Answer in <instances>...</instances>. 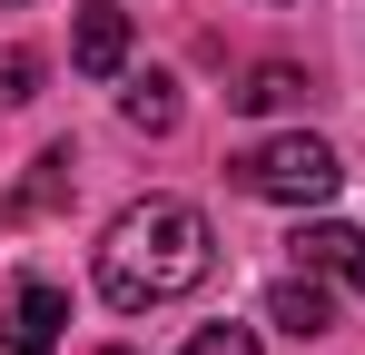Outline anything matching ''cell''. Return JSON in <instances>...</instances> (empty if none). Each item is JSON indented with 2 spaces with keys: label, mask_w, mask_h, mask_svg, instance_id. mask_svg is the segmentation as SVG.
Instances as JSON below:
<instances>
[{
  "label": "cell",
  "mask_w": 365,
  "mask_h": 355,
  "mask_svg": "<svg viewBox=\"0 0 365 355\" xmlns=\"http://www.w3.org/2000/svg\"><path fill=\"white\" fill-rule=\"evenodd\" d=\"M207 267H217V227L187 197H128L109 217V237H99V296L119 316L178 306L187 287H207Z\"/></svg>",
  "instance_id": "obj_1"
},
{
  "label": "cell",
  "mask_w": 365,
  "mask_h": 355,
  "mask_svg": "<svg viewBox=\"0 0 365 355\" xmlns=\"http://www.w3.org/2000/svg\"><path fill=\"white\" fill-rule=\"evenodd\" d=\"M227 168H237V187H247V197H267V207H326V197H336V148L306 138V128L257 138V148H237Z\"/></svg>",
  "instance_id": "obj_2"
},
{
  "label": "cell",
  "mask_w": 365,
  "mask_h": 355,
  "mask_svg": "<svg viewBox=\"0 0 365 355\" xmlns=\"http://www.w3.org/2000/svg\"><path fill=\"white\" fill-rule=\"evenodd\" d=\"M60 326H69V296L50 277H20V287L0 296V355H50Z\"/></svg>",
  "instance_id": "obj_3"
},
{
  "label": "cell",
  "mask_w": 365,
  "mask_h": 355,
  "mask_svg": "<svg viewBox=\"0 0 365 355\" xmlns=\"http://www.w3.org/2000/svg\"><path fill=\"white\" fill-rule=\"evenodd\" d=\"M69 59H79L89 79H119V69H128V10L89 0V10H79V30H69Z\"/></svg>",
  "instance_id": "obj_4"
},
{
  "label": "cell",
  "mask_w": 365,
  "mask_h": 355,
  "mask_svg": "<svg viewBox=\"0 0 365 355\" xmlns=\"http://www.w3.org/2000/svg\"><path fill=\"white\" fill-rule=\"evenodd\" d=\"M267 326H287V336H326V326H336V296H326V277H316V267L277 277V287H267Z\"/></svg>",
  "instance_id": "obj_5"
},
{
  "label": "cell",
  "mask_w": 365,
  "mask_h": 355,
  "mask_svg": "<svg viewBox=\"0 0 365 355\" xmlns=\"http://www.w3.org/2000/svg\"><path fill=\"white\" fill-rule=\"evenodd\" d=\"M356 257H365V237H356V227H336V217L297 227V267H316V277H346Z\"/></svg>",
  "instance_id": "obj_6"
},
{
  "label": "cell",
  "mask_w": 365,
  "mask_h": 355,
  "mask_svg": "<svg viewBox=\"0 0 365 355\" xmlns=\"http://www.w3.org/2000/svg\"><path fill=\"white\" fill-rule=\"evenodd\" d=\"M297 99H306V69H297V59H257L247 89H237V109H297Z\"/></svg>",
  "instance_id": "obj_7"
},
{
  "label": "cell",
  "mask_w": 365,
  "mask_h": 355,
  "mask_svg": "<svg viewBox=\"0 0 365 355\" xmlns=\"http://www.w3.org/2000/svg\"><path fill=\"white\" fill-rule=\"evenodd\" d=\"M128 128H148V138H168V128H178V79H158V69H148V79H128Z\"/></svg>",
  "instance_id": "obj_8"
},
{
  "label": "cell",
  "mask_w": 365,
  "mask_h": 355,
  "mask_svg": "<svg viewBox=\"0 0 365 355\" xmlns=\"http://www.w3.org/2000/svg\"><path fill=\"white\" fill-rule=\"evenodd\" d=\"M69 168H79L69 148H40V158H30V187H20V197H0V217H20V207H50V197H69Z\"/></svg>",
  "instance_id": "obj_9"
},
{
  "label": "cell",
  "mask_w": 365,
  "mask_h": 355,
  "mask_svg": "<svg viewBox=\"0 0 365 355\" xmlns=\"http://www.w3.org/2000/svg\"><path fill=\"white\" fill-rule=\"evenodd\" d=\"M0 99H40V50H0Z\"/></svg>",
  "instance_id": "obj_10"
},
{
  "label": "cell",
  "mask_w": 365,
  "mask_h": 355,
  "mask_svg": "<svg viewBox=\"0 0 365 355\" xmlns=\"http://www.w3.org/2000/svg\"><path fill=\"white\" fill-rule=\"evenodd\" d=\"M187 355H257L247 326H207V336H187Z\"/></svg>",
  "instance_id": "obj_11"
},
{
  "label": "cell",
  "mask_w": 365,
  "mask_h": 355,
  "mask_svg": "<svg viewBox=\"0 0 365 355\" xmlns=\"http://www.w3.org/2000/svg\"><path fill=\"white\" fill-rule=\"evenodd\" d=\"M346 287H356V296H365V257H356V267H346Z\"/></svg>",
  "instance_id": "obj_12"
},
{
  "label": "cell",
  "mask_w": 365,
  "mask_h": 355,
  "mask_svg": "<svg viewBox=\"0 0 365 355\" xmlns=\"http://www.w3.org/2000/svg\"><path fill=\"white\" fill-rule=\"evenodd\" d=\"M109 355H128V346H109Z\"/></svg>",
  "instance_id": "obj_13"
}]
</instances>
